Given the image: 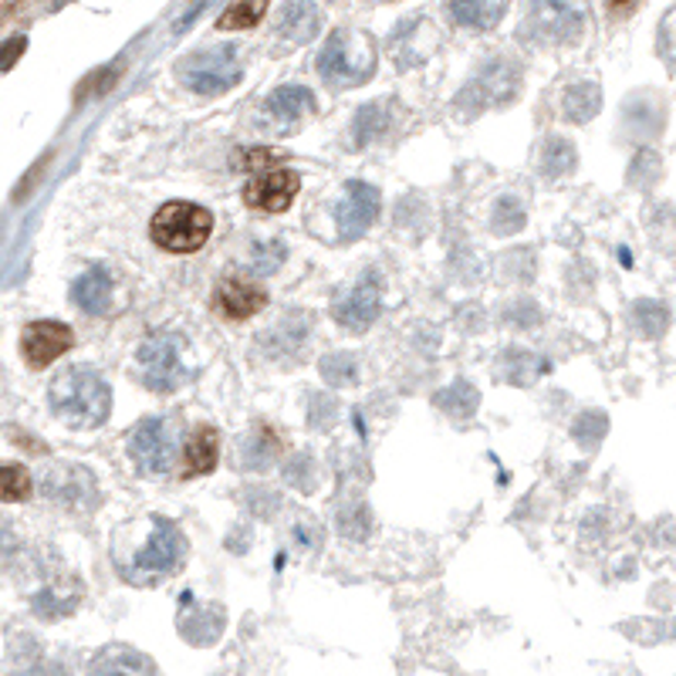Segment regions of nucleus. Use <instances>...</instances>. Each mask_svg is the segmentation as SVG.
Masks as SVG:
<instances>
[{"instance_id": "1", "label": "nucleus", "mask_w": 676, "mask_h": 676, "mask_svg": "<svg viewBox=\"0 0 676 676\" xmlns=\"http://www.w3.org/2000/svg\"><path fill=\"white\" fill-rule=\"evenodd\" d=\"M187 535L176 521H166L159 514L146 518V531L139 542H129L126 535L116 538L112 561L122 582L135 589H156L169 582L173 576H180V568L187 565Z\"/></svg>"}, {"instance_id": "2", "label": "nucleus", "mask_w": 676, "mask_h": 676, "mask_svg": "<svg viewBox=\"0 0 676 676\" xmlns=\"http://www.w3.org/2000/svg\"><path fill=\"white\" fill-rule=\"evenodd\" d=\"M51 413L68 430H98L112 416V386L95 369L71 366L51 379Z\"/></svg>"}, {"instance_id": "3", "label": "nucleus", "mask_w": 676, "mask_h": 676, "mask_svg": "<svg viewBox=\"0 0 676 676\" xmlns=\"http://www.w3.org/2000/svg\"><path fill=\"white\" fill-rule=\"evenodd\" d=\"M139 379L153 393H176L193 379L190 342L180 332H153L135 352Z\"/></svg>"}, {"instance_id": "4", "label": "nucleus", "mask_w": 676, "mask_h": 676, "mask_svg": "<svg viewBox=\"0 0 676 676\" xmlns=\"http://www.w3.org/2000/svg\"><path fill=\"white\" fill-rule=\"evenodd\" d=\"M376 45L366 34H352V31H335L329 45L318 51V75H322L329 85L335 88H352V85H363L372 79L376 71Z\"/></svg>"}, {"instance_id": "5", "label": "nucleus", "mask_w": 676, "mask_h": 676, "mask_svg": "<svg viewBox=\"0 0 676 676\" xmlns=\"http://www.w3.org/2000/svg\"><path fill=\"white\" fill-rule=\"evenodd\" d=\"M213 230V217L210 210L197 206V203H187V200H173V203H163L156 210V217L150 224V234L153 240L163 247L169 254H193L206 244Z\"/></svg>"}, {"instance_id": "6", "label": "nucleus", "mask_w": 676, "mask_h": 676, "mask_svg": "<svg viewBox=\"0 0 676 676\" xmlns=\"http://www.w3.org/2000/svg\"><path fill=\"white\" fill-rule=\"evenodd\" d=\"M176 75H180V82L197 95H224L240 82L244 71H240L237 51L230 45H221V48H203V51L187 55L176 64Z\"/></svg>"}, {"instance_id": "7", "label": "nucleus", "mask_w": 676, "mask_h": 676, "mask_svg": "<svg viewBox=\"0 0 676 676\" xmlns=\"http://www.w3.org/2000/svg\"><path fill=\"white\" fill-rule=\"evenodd\" d=\"M585 27V0H531L527 34L545 45L576 41Z\"/></svg>"}, {"instance_id": "8", "label": "nucleus", "mask_w": 676, "mask_h": 676, "mask_svg": "<svg viewBox=\"0 0 676 676\" xmlns=\"http://www.w3.org/2000/svg\"><path fill=\"white\" fill-rule=\"evenodd\" d=\"M129 456L139 474L146 477H166L176 460V434L173 426L159 416L142 419L129 437Z\"/></svg>"}, {"instance_id": "9", "label": "nucleus", "mask_w": 676, "mask_h": 676, "mask_svg": "<svg viewBox=\"0 0 676 676\" xmlns=\"http://www.w3.org/2000/svg\"><path fill=\"white\" fill-rule=\"evenodd\" d=\"M382 210V193L372 183L363 180H352L345 187V193L335 203V227L342 240H359L379 217Z\"/></svg>"}, {"instance_id": "10", "label": "nucleus", "mask_w": 676, "mask_h": 676, "mask_svg": "<svg viewBox=\"0 0 676 676\" xmlns=\"http://www.w3.org/2000/svg\"><path fill=\"white\" fill-rule=\"evenodd\" d=\"M518 88H521L518 71L508 61H494L490 68L481 71V75L464 92L456 95V102H460V109H467L474 116V112L490 109V105H508Z\"/></svg>"}, {"instance_id": "11", "label": "nucleus", "mask_w": 676, "mask_h": 676, "mask_svg": "<svg viewBox=\"0 0 676 676\" xmlns=\"http://www.w3.org/2000/svg\"><path fill=\"white\" fill-rule=\"evenodd\" d=\"M224 626H227V616L221 606H213V602H200L193 598L190 592L180 598V613H176V629L193 647H213L217 639L224 636Z\"/></svg>"}, {"instance_id": "12", "label": "nucleus", "mask_w": 676, "mask_h": 676, "mask_svg": "<svg viewBox=\"0 0 676 676\" xmlns=\"http://www.w3.org/2000/svg\"><path fill=\"white\" fill-rule=\"evenodd\" d=\"M71 345H75V332L64 322H31L21 335V352L31 369H48Z\"/></svg>"}, {"instance_id": "13", "label": "nucleus", "mask_w": 676, "mask_h": 676, "mask_svg": "<svg viewBox=\"0 0 676 676\" xmlns=\"http://www.w3.org/2000/svg\"><path fill=\"white\" fill-rule=\"evenodd\" d=\"M379 305H382V284H379V274L369 271V274L335 305V322H339L345 332H369L372 322L379 318Z\"/></svg>"}, {"instance_id": "14", "label": "nucleus", "mask_w": 676, "mask_h": 676, "mask_svg": "<svg viewBox=\"0 0 676 676\" xmlns=\"http://www.w3.org/2000/svg\"><path fill=\"white\" fill-rule=\"evenodd\" d=\"M301 193V176L295 169H268L261 173L254 183H247L244 200L247 206L264 210V213H281L295 203V197Z\"/></svg>"}, {"instance_id": "15", "label": "nucleus", "mask_w": 676, "mask_h": 676, "mask_svg": "<svg viewBox=\"0 0 676 676\" xmlns=\"http://www.w3.org/2000/svg\"><path fill=\"white\" fill-rule=\"evenodd\" d=\"M85 676H163V673L153 656L139 653L135 647L126 643H112L92 656Z\"/></svg>"}, {"instance_id": "16", "label": "nucleus", "mask_w": 676, "mask_h": 676, "mask_svg": "<svg viewBox=\"0 0 676 676\" xmlns=\"http://www.w3.org/2000/svg\"><path fill=\"white\" fill-rule=\"evenodd\" d=\"M268 116L277 119L284 129L281 132H292L305 116L315 112V95L305 88V85H281L268 95Z\"/></svg>"}, {"instance_id": "17", "label": "nucleus", "mask_w": 676, "mask_h": 676, "mask_svg": "<svg viewBox=\"0 0 676 676\" xmlns=\"http://www.w3.org/2000/svg\"><path fill=\"white\" fill-rule=\"evenodd\" d=\"M264 305H268V295L258 288V284H247L240 277H230L217 288V308L224 318H230V322H244V318L258 315Z\"/></svg>"}, {"instance_id": "18", "label": "nucleus", "mask_w": 676, "mask_h": 676, "mask_svg": "<svg viewBox=\"0 0 676 676\" xmlns=\"http://www.w3.org/2000/svg\"><path fill=\"white\" fill-rule=\"evenodd\" d=\"M71 298H75V305L85 311V315H109L112 308V274L105 271L102 264L88 268L79 281L75 288H71Z\"/></svg>"}, {"instance_id": "19", "label": "nucleus", "mask_w": 676, "mask_h": 676, "mask_svg": "<svg viewBox=\"0 0 676 676\" xmlns=\"http://www.w3.org/2000/svg\"><path fill=\"white\" fill-rule=\"evenodd\" d=\"M281 38H288L292 45H308L318 31H322V14L311 4V0H295V4L284 8L281 14Z\"/></svg>"}, {"instance_id": "20", "label": "nucleus", "mask_w": 676, "mask_h": 676, "mask_svg": "<svg viewBox=\"0 0 676 676\" xmlns=\"http://www.w3.org/2000/svg\"><path fill=\"white\" fill-rule=\"evenodd\" d=\"M183 460H187V474H210L221 460V434L213 426H197L193 437L187 440Z\"/></svg>"}, {"instance_id": "21", "label": "nucleus", "mask_w": 676, "mask_h": 676, "mask_svg": "<svg viewBox=\"0 0 676 676\" xmlns=\"http://www.w3.org/2000/svg\"><path fill=\"white\" fill-rule=\"evenodd\" d=\"M598 109H602V88L595 85V82H579V85H572L565 92V98H561V112H565V119H572V122H592L595 116H598Z\"/></svg>"}, {"instance_id": "22", "label": "nucleus", "mask_w": 676, "mask_h": 676, "mask_svg": "<svg viewBox=\"0 0 676 676\" xmlns=\"http://www.w3.org/2000/svg\"><path fill=\"white\" fill-rule=\"evenodd\" d=\"M505 14V0H450V17L464 27H494Z\"/></svg>"}, {"instance_id": "23", "label": "nucleus", "mask_w": 676, "mask_h": 676, "mask_svg": "<svg viewBox=\"0 0 676 676\" xmlns=\"http://www.w3.org/2000/svg\"><path fill=\"white\" fill-rule=\"evenodd\" d=\"M542 176L548 180H561L576 169V146L568 139H548L545 150H542V163H538Z\"/></svg>"}, {"instance_id": "24", "label": "nucleus", "mask_w": 676, "mask_h": 676, "mask_svg": "<svg viewBox=\"0 0 676 676\" xmlns=\"http://www.w3.org/2000/svg\"><path fill=\"white\" fill-rule=\"evenodd\" d=\"M386 129V105L382 102H369L363 105L359 112H355L352 119V139H355V146H369L372 139H379Z\"/></svg>"}, {"instance_id": "25", "label": "nucleus", "mask_w": 676, "mask_h": 676, "mask_svg": "<svg viewBox=\"0 0 676 676\" xmlns=\"http://www.w3.org/2000/svg\"><path fill=\"white\" fill-rule=\"evenodd\" d=\"M521 227H524V203L518 197H511V193L497 200L494 210H490V230L497 237H511Z\"/></svg>"}, {"instance_id": "26", "label": "nucleus", "mask_w": 676, "mask_h": 676, "mask_svg": "<svg viewBox=\"0 0 676 676\" xmlns=\"http://www.w3.org/2000/svg\"><path fill=\"white\" fill-rule=\"evenodd\" d=\"M34 490L31 474L17 464H0V505H21Z\"/></svg>"}, {"instance_id": "27", "label": "nucleus", "mask_w": 676, "mask_h": 676, "mask_svg": "<svg viewBox=\"0 0 676 676\" xmlns=\"http://www.w3.org/2000/svg\"><path fill=\"white\" fill-rule=\"evenodd\" d=\"M264 11H268V0H237V4H230V8L221 14L217 27H221V31H244V27H254V24L264 17Z\"/></svg>"}, {"instance_id": "28", "label": "nucleus", "mask_w": 676, "mask_h": 676, "mask_svg": "<svg viewBox=\"0 0 676 676\" xmlns=\"http://www.w3.org/2000/svg\"><path fill=\"white\" fill-rule=\"evenodd\" d=\"M318 369H322V379L329 386H352L359 382V363H355L352 352H332L325 355L322 363H318Z\"/></svg>"}, {"instance_id": "29", "label": "nucleus", "mask_w": 676, "mask_h": 676, "mask_svg": "<svg viewBox=\"0 0 676 676\" xmlns=\"http://www.w3.org/2000/svg\"><path fill=\"white\" fill-rule=\"evenodd\" d=\"M274 447H277V440H274L268 430H254L251 437H244V443H240V453H244L240 464H244V467H251V471L268 467Z\"/></svg>"}, {"instance_id": "30", "label": "nucleus", "mask_w": 676, "mask_h": 676, "mask_svg": "<svg viewBox=\"0 0 676 676\" xmlns=\"http://www.w3.org/2000/svg\"><path fill=\"white\" fill-rule=\"evenodd\" d=\"M75 490V497H79V505L85 508V505H92L95 501V484H92V474L88 471H79L75 467V481H48V497H55V501H61V505H68V494Z\"/></svg>"}, {"instance_id": "31", "label": "nucleus", "mask_w": 676, "mask_h": 676, "mask_svg": "<svg viewBox=\"0 0 676 676\" xmlns=\"http://www.w3.org/2000/svg\"><path fill=\"white\" fill-rule=\"evenodd\" d=\"M606 426H609L606 413H595V410H589V413H582V416L576 419V426H572V437H576L585 450H595V447L602 443V437H606Z\"/></svg>"}, {"instance_id": "32", "label": "nucleus", "mask_w": 676, "mask_h": 676, "mask_svg": "<svg viewBox=\"0 0 676 676\" xmlns=\"http://www.w3.org/2000/svg\"><path fill=\"white\" fill-rule=\"evenodd\" d=\"M281 159H284V153H277V150H247V153H237L234 169H244V173H268V169H277Z\"/></svg>"}, {"instance_id": "33", "label": "nucleus", "mask_w": 676, "mask_h": 676, "mask_svg": "<svg viewBox=\"0 0 676 676\" xmlns=\"http://www.w3.org/2000/svg\"><path fill=\"white\" fill-rule=\"evenodd\" d=\"M284 254H288V251H284V244H258L254 247V271L258 274H271V271H277L281 268V261H284Z\"/></svg>"}, {"instance_id": "34", "label": "nucleus", "mask_w": 676, "mask_h": 676, "mask_svg": "<svg viewBox=\"0 0 676 676\" xmlns=\"http://www.w3.org/2000/svg\"><path fill=\"white\" fill-rule=\"evenodd\" d=\"M24 48H27V38H21V34H17V38H11L4 48H0V71H11V68L17 64V58L24 55Z\"/></svg>"}, {"instance_id": "35", "label": "nucleus", "mask_w": 676, "mask_h": 676, "mask_svg": "<svg viewBox=\"0 0 676 676\" xmlns=\"http://www.w3.org/2000/svg\"><path fill=\"white\" fill-rule=\"evenodd\" d=\"M636 8V0H613V11L622 14V11H632Z\"/></svg>"}]
</instances>
